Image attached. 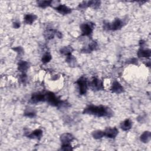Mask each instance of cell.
<instances>
[{
  "mask_svg": "<svg viewBox=\"0 0 151 151\" xmlns=\"http://www.w3.org/2000/svg\"><path fill=\"white\" fill-rule=\"evenodd\" d=\"M30 67V63L27 61L21 60L18 63V70L21 73H26Z\"/></svg>",
  "mask_w": 151,
  "mask_h": 151,
  "instance_id": "4fadbf2b",
  "label": "cell"
},
{
  "mask_svg": "<svg viewBox=\"0 0 151 151\" xmlns=\"http://www.w3.org/2000/svg\"><path fill=\"white\" fill-rule=\"evenodd\" d=\"M120 127L123 131H127L132 128V122L129 119H127L121 122Z\"/></svg>",
  "mask_w": 151,
  "mask_h": 151,
  "instance_id": "ac0fdd59",
  "label": "cell"
},
{
  "mask_svg": "<svg viewBox=\"0 0 151 151\" xmlns=\"http://www.w3.org/2000/svg\"><path fill=\"white\" fill-rule=\"evenodd\" d=\"M80 29L81 31V36H90L95 27V24L91 22H87L80 25Z\"/></svg>",
  "mask_w": 151,
  "mask_h": 151,
  "instance_id": "277c9868",
  "label": "cell"
},
{
  "mask_svg": "<svg viewBox=\"0 0 151 151\" xmlns=\"http://www.w3.org/2000/svg\"><path fill=\"white\" fill-rule=\"evenodd\" d=\"M128 64H137V59L136 58H132L129 60L127 62Z\"/></svg>",
  "mask_w": 151,
  "mask_h": 151,
  "instance_id": "4dcf8cb0",
  "label": "cell"
},
{
  "mask_svg": "<svg viewBox=\"0 0 151 151\" xmlns=\"http://www.w3.org/2000/svg\"><path fill=\"white\" fill-rule=\"evenodd\" d=\"M12 25H13V27L15 29H18L21 26V23L19 22V21H14L12 24Z\"/></svg>",
  "mask_w": 151,
  "mask_h": 151,
  "instance_id": "1f68e13d",
  "label": "cell"
},
{
  "mask_svg": "<svg viewBox=\"0 0 151 151\" xmlns=\"http://www.w3.org/2000/svg\"><path fill=\"white\" fill-rule=\"evenodd\" d=\"M60 150H73V148L72 147V146L70 144H68V145H61V148L60 149Z\"/></svg>",
  "mask_w": 151,
  "mask_h": 151,
  "instance_id": "83f0119b",
  "label": "cell"
},
{
  "mask_svg": "<svg viewBox=\"0 0 151 151\" xmlns=\"http://www.w3.org/2000/svg\"><path fill=\"white\" fill-rule=\"evenodd\" d=\"M76 84H77L80 95H84L86 94L88 83L87 78L85 76H81L76 81Z\"/></svg>",
  "mask_w": 151,
  "mask_h": 151,
  "instance_id": "5b68a950",
  "label": "cell"
},
{
  "mask_svg": "<svg viewBox=\"0 0 151 151\" xmlns=\"http://www.w3.org/2000/svg\"><path fill=\"white\" fill-rule=\"evenodd\" d=\"M52 1H37V5L41 8H46L47 7L51 6Z\"/></svg>",
  "mask_w": 151,
  "mask_h": 151,
  "instance_id": "cb8c5ba5",
  "label": "cell"
},
{
  "mask_svg": "<svg viewBox=\"0 0 151 151\" xmlns=\"http://www.w3.org/2000/svg\"><path fill=\"white\" fill-rule=\"evenodd\" d=\"M27 74L26 73H21L20 75H19V80L22 83H24L25 82V81L27 80Z\"/></svg>",
  "mask_w": 151,
  "mask_h": 151,
  "instance_id": "f546056e",
  "label": "cell"
},
{
  "mask_svg": "<svg viewBox=\"0 0 151 151\" xmlns=\"http://www.w3.org/2000/svg\"><path fill=\"white\" fill-rule=\"evenodd\" d=\"M73 51H74V49L73 48V47L70 45H68V46H64L61 48L60 50V52L61 54L64 55L67 57L69 55L72 54V52Z\"/></svg>",
  "mask_w": 151,
  "mask_h": 151,
  "instance_id": "ffe728a7",
  "label": "cell"
},
{
  "mask_svg": "<svg viewBox=\"0 0 151 151\" xmlns=\"http://www.w3.org/2000/svg\"><path fill=\"white\" fill-rule=\"evenodd\" d=\"M98 44L96 41H91L87 47L83 48L81 50V52L83 53H90L93 51H95L97 49Z\"/></svg>",
  "mask_w": 151,
  "mask_h": 151,
  "instance_id": "7c38bea8",
  "label": "cell"
},
{
  "mask_svg": "<svg viewBox=\"0 0 151 151\" xmlns=\"http://www.w3.org/2000/svg\"><path fill=\"white\" fill-rule=\"evenodd\" d=\"M60 139L61 145H68L74 140V137L70 133H64L60 136Z\"/></svg>",
  "mask_w": 151,
  "mask_h": 151,
  "instance_id": "ba28073f",
  "label": "cell"
},
{
  "mask_svg": "<svg viewBox=\"0 0 151 151\" xmlns=\"http://www.w3.org/2000/svg\"><path fill=\"white\" fill-rule=\"evenodd\" d=\"M54 9L57 11L58 13H60L61 15H67L70 14L72 12V9L67 6L65 4H60L58 5H57L56 7L54 8Z\"/></svg>",
  "mask_w": 151,
  "mask_h": 151,
  "instance_id": "9c48e42d",
  "label": "cell"
},
{
  "mask_svg": "<svg viewBox=\"0 0 151 151\" xmlns=\"http://www.w3.org/2000/svg\"><path fill=\"white\" fill-rule=\"evenodd\" d=\"M37 19V16L34 14H27L25 15L24 22L26 24L31 25Z\"/></svg>",
  "mask_w": 151,
  "mask_h": 151,
  "instance_id": "2e32d148",
  "label": "cell"
},
{
  "mask_svg": "<svg viewBox=\"0 0 151 151\" xmlns=\"http://www.w3.org/2000/svg\"><path fill=\"white\" fill-rule=\"evenodd\" d=\"M137 55L139 58H149L151 55V51L150 49L140 48L137 51Z\"/></svg>",
  "mask_w": 151,
  "mask_h": 151,
  "instance_id": "9a60e30c",
  "label": "cell"
},
{
  "mask_svg": "<svg viewBox=\"0 0 151 151\" xmlns=\"http://www.w3.org/2000/svg\"><path fill=\"white\" fill-rule=\"evenodd\" d=\"M45 101L51 106L56 107L59 109L63 100H60L53 92L47 91L45 93Z\"/></svg>",
  "mask_w": 151,
  "mask_h": 151,
  "instance_id": "3957f363",
  "label": "cell"
},
{
  "mask_svg": "<svg viewBox=\"0 0 151 151\" xmlns=\"http://www.w3.org/2000/svg\"><path fill=\"white\" fill-rule=\"evenodd\" d=\"M14 51H15L18 55L19 56H21L22 55L24 54V48L21 47V46H18V47H15L14 48H12Z\"/></svg>",
  "mask_w": 151,
  "mask_h": 151,
  "instance_id": "4316f807",
  "label": "cell"
},
{
  "mask_svg": "<svg viewBox=\"0 0 151 151\" xmlns=\"http://www.w3.org/2000/svg\"><path fill=\"white\" fill-rule=\"evenodd\" d=\"M88 7H91L93 9H97L101 5L100 1H87Z\"/></svg>",
  "mask_w": 151,
  "mask_h": 151,
  "instance_id": "d4e9b609",
  "label": "cell"
},
{
  "mask_svg": "<svg viewBox=\"0 0 151 151\" xmlns=\"http://www.w3.org/2000/svg\"><path fill=\"white\" fill-rule=\"evenodd\" d=\"M42 133H43L42 130L41 129H38L31 132L30 133H28V134L26 135V136L29 139L40 140L42 136Z\"/></svg>",
  "mask_w": 151,
  "mask_h": 151,
  "instance_id": "5bb4252c",
  "label": "cell"
},
{
  "mask_svg": "<svg viewBox=\"0 0 151 151\" xmlns=\"http://www.w3.org/2000/svg\"><path fill=\"white\" fill-rule=\"evenodd\" d=\"M151 139V133L150 131H145L140 136V140L144 143H147Z\"/></svg>",
  "mask_w": 151,
  "mask_h": 151,
  "instance_id": "d6986e66",
  "label": "cell"
},
{
  "mask_svg": "<svg viewBox=\"0 0 151 151\" xmlns=\"http://www.w3.org/2000/svg\"><path fill=\"white\" fill-rule=\"evenodd\" d=\"M104 136L110 138L114 139L119 133V130L116 127H107L104 130Z\"/></svg>",
  "mask_w": 151,
  "mask_h": 151,
  "instance_id": "30bf717a",
  "label": "cell"
},
{
  "mask_svg": "<svg viewBox=\"0 0 151 151\" xmlns=\"http://www.w3.org/2000/svg\"><path fill=\"white\" fill-rule=\"evenodd\" d=\"M65 61L70 67H76L77 64L76 58L72 54L66 57Z\"/></svg>",
  "mask_w": 151,
  "mask_h": 151,
  "instance_id": "44dd1931",
  "label": "cell"
},
{
  "mask_svg": "<svg viewBox=\"0 0 151 151\" xmlns=\"http://www.w3.org/2000/svg\"><path fill=\"white\" fill-rule=\"evenodd\" d=\"M125 22L120 18H116L112 22H103V29L107 31H117L120 29L125 25Z\"/></svg>",
  "mask_w": 151,
  "mask_h": 151,
  "instance_id": "7a4b0ae2",
  "label": "cell"
},
{
  "mask_svg": "<svg viewBox=\"0 0 151 151\" xmlns=\"http://www.w3.org/2000/svg\"><path fill=\"white\" fill-rule=\"evenodd\" d=\"M51 59H52V56L51 55V54L48 52H47L45 54H44L43 56L42 57L41 61L43 64H47L49 63Z\"/></svg>",
  "mask_w": 151,
  "mask_h": 151,
  "instance_id": "484cf974",
  "label": "cell"
},
{
  "mask_svg": "<svg viewBox=\"0 0 151 151\" xmlns=\"http://www.w3.org/2000/svg\"><path fill=\"white\" fill-rule=\"evenodd\" d=\"M91 134L93 138L95 139H99L104 136V131H102L101 130H96L93 132Z\"/></svg>",
  "mask_w": 151,
  "mask_h": 151,
  "instance_id": "603a6c76",
  "label": "cell"
},
{
  "mask_svg": "<svg viewBox=\"0 0 151 151\" xmlns=\"http://www.w3.org/2000/svg\"><path fill=\"white\" fill-rule=\"evenodd\" d=\"M24 116L29 118H33L36 116V111L32 108H27L24 113Z\"/></svg>",
  "mask_w": 151,
  "mask_h": 151,
  "instance_id": "7402d4cb",
  "label": "cell"
},
{
  "mask_svg": "<svg viewBox=\"0 0 151 151\" xmlns=\"http://www.w3.org/2000/svg\"><path fill=\"white\" fill-rule=\"evenodd\" d=\"M88 86L92 90L95 91L103 90L104 89L103 82L96 77L92 78L91 80L88 83Z\"/></svg>",
  "mask_w": 151,
  "mask_h": 151,
  "instance_id": "8992f818",
  "label": "cell"
},
{
  "mask_svg": "<svg viewBox=\"0 0 151 151\" xmlns=\"http://www.w3.org/2000/svg\"><path fill=\"white\" fill-rule=\"evenodd\" d=\"M56 29H54L52 28H49V29H47L44 32V38L47 40H50L51 39H53L54 36L56 35V32H57Z\"/></svg>",
  "mask_w": 151,
  "mask_h": 151,
  "instance_id": "e0dca14e",
  "label": "cell"
},
{
  "mask_svg": "<svg viewBox=\"0 0 151 151\" xmlns=\"http://www.w3.org/2000/svg\"><path fill=\"white\" fill-rule=\"evenodd\" d=\"M87 8H88L87 1H83L78 6V9H86Z\"/></svg>",
  "mask_w": 151,
  "mask_h": 151,
  "instance_id": "f1b7e54d",
  "label": "cell"
},
{
  "mask_svg": "<svg viewBox=\"0 0 151 151\" xmlns=\"http://www.w3.org/2000/svg\"><path fill=\"white\" fill-rule=\"evenodd\" d=\"M83 114H90L98 117H111L113 115L111 109L103 105H89L85 107L83 111Z\"/></svg>",
  "mask_w": 151,
  "mask_h": 151,
  "instance_id": "6da1fadb",
  "label": "cell"
},
{
  "mask_svg": "<svg viewBox=\"0 0 151 151\" xmlns=\"http://www.w3.org/2000/svg\"><path fill=\"white\" fill-rule=\"evenodd\" d=\"M30 101L32 103L36 104L40 102L45 101V93L36 92L32 94Z\"/></svg>",
  "mask_w": 151,
  "mask_h": 151,
  "instance_id": "52a82bcc",
  "label": "cell"
},
{
  "mask_svg": "<svg viewBox=\"0 0 151 151\" xmlns=\"http://www.w3.org/2000/svg\"><path fill=\"white\" fill-rule=\"evenodd\" d=\"M110 91L114 93L120 94L124 92V89L119 81H117V80H114L110 87Z\"/></svg>",
  "mask_w": 151,
  "mask_h": 151,
  "instance_id": "8fae6325",
  "label": "cell"
},
{
  "mask_svg": "<svg viewBox=\"0 0 151 151\" xmlns=\"http://www.w3.org/2000/svg\"><path fill=\"white\" fill-rule=\"evenodd\" d=\"M58 38H62L63 37V34L61 32L58 31H57V32H56V35H55Z\"/></svg>",
  "mask_w": 151,
  "mask_h": 151,
  "instance_id": "d6a6232c",
  "label": "cell"
}]
</instances>
